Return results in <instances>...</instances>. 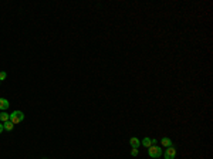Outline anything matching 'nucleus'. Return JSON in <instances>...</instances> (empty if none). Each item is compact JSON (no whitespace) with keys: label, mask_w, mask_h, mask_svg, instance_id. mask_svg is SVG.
I'll use <instances>...</instances> for the list:
<instances>
[{"label":"nucleus","mask_w":213,"mask_h":159,"mask_svg":"<svg viewBox=\"0 0 213 159\" xmlns=\"http://www.w3.org/2000/svg\"><path fill=\"white\" fill-rule=\"evenodd\" d=\"M148 155H149L151 158H159V156L162 155V149H161L158 145H152V146L148 148Z\"/></svg>","instance_id":"f257e3e1"},{"label":"nucleus","mask_w":213,"mask_h":159,"mask_svg":"<svg viewBox=\"0 0 213 159\" xmlns=\"http://www.w3.org/2000/svg\"><path fill=\"white\" fill-rule=\"evenodd\" d=\"M23 119H24V114L21 111H14V112H11V115H10V121H11L14 125L20 124Z\"/></svg>","instance_id":"f03ea898"},{"label":"nucleus","mask_w":213,"mask_h":159,"mask_svg":"<svg viewBox=\"0 0 213 159\" xmlns=\"http://www.w3.org/2000/svg\"><path fill=\"white\" fill-rule=\"evenodd\" d=\"M164 156H165V159H173L176 156V148H175L173 145L172 146H169V148H166Z\"/></svg>","instance_id":"7ed1b4c3"},{"label":"nucleus","mask_w":213,"mask_h":159,"mask_svg":"<svg viewBox=\"0 0 213 159\" xmlns=\"http://www.w3.org/2000/svg\"><path fill=\"white\" fill-rule=\"evenodd\" d=\"M9 105H10V104H9V101L6 98H0V110H3V111L7 110Z\"/></svg>","instance_id":"20e7f679"},{"label":"nucleus","mask_w":213,"mask_h":159,"mask_svg":"<svg viewBox=\"0 0 213 159\" xmlns=\"http://www.w3.org/2000/svg\"><path fill=\"white\" fill-rule=\"evenodd\" d=\"M161 143H162V146H165V148L172 146V141H171L169 138H162V139H161Z\"/></svg>","instance_id":"39448f33"},{"label":"nucleus","mask_w":213,"mask_h":159,"mask_svg":"<svg viewBox=\"0 0 213 159\" xmlns=\"http://www.w3.org/2000/svg\"><path fill=\"white\" fill-rule=\"evenodd\" d=\"M129 143H131L132 148H138L141 142H139V139H138L137 136H134V138H131V139H129Z\"/></svg>","instance_id":"423d86ee"},{"label":"nucleus","mask_w":213,"mask_h":159,"mask_svg":"<svg viewBox=\"0 0 213 159\" xmlns=\"http://www.w3.org/2000/svg\"><path fill=\"white\" fill-rule=\"evenodd\" d=\"M3 128H4L6 131H13V128H14V124H13L11 121H7V122H4V124H3Z\"/></svg>","instance_id":"0eeeda50"},{"label":"nucleus","mask_w":213,"mask_h":159,"mask_svg":"<svg viewBox=\"0 0 213 159\" xmlns=\"http://www.w3.org/2000/svg\"><path fill=\"white\" fill-rule=\"evenodd\" d=\"M0 121L4 124V122H7V121H10V114H6V112H1L0 114Z\"/></svg>","instance_id":"6e6552de"},{"label":"nucleus","mask_w":213,"mask_h":159,"mask_svg":"<svg viewBox=\"0 0 213 159\" xmlns=\"http://www.w3.org/2000/svg\"><path fill=\"white\" fill-rule=\"evenodd\" d=\"M142 145H144L145 148L152 146V139H151V138H144V139H142Z\"/></svg>","instance_id":"1a4fd4ad"},{"label":"nucleus","mask_w":213,"mask_h":159,"mask_svg":"<svg viewBox=\"0 0 213 159\" xmlns=\"http://www.w3.org/2000/svg\"><path fill=\"white\" fill-rule=\"evenodd\" d=\"M6 77H7V72H6V71H0V82H1L3 80H6Z\"/></svg>","instance_id":"9d476101"},{"label":"nucleus","mask_w":213,"mask_h":159,"mask_svg":"<svg viewBox=\"0 0 213 159\" xmlns=\"http://www.w3.org/2000/svg\"><path fill=\"white\" fill-rule=\"evenodd\" d=\"M139 153V151H138V148H132V151H131V155L132 156H137Z\"/></svg>","instance_id":"9b49d317"},{"label":"nucleus","mask_w":213,"mask_h":159,"mask_svg":"<svg viewBox=\"0 0 213 159\" xmlns=\"http://www.w3.org/2000/svg\"><path fill=\"white\" fill-rule=\"evenodd\" d=\"M3 131H4V128H3V124H0V134H1Z\"/></svg>","instance_id":"f8f14e48"},{"label":"nucleus","mask_w":213,"mask_h":159,"mask_svg":"<svg viewBox=\"0 0 213 159\" xmlns=\"http://www.w3.org/2000/svg\"><path fill=\"white\" fill-rule=\"evenodd\" d=\"M0 84H1V82H0Z\"/></svg>","instance_id":"ddd939ff"}]
</instances>
